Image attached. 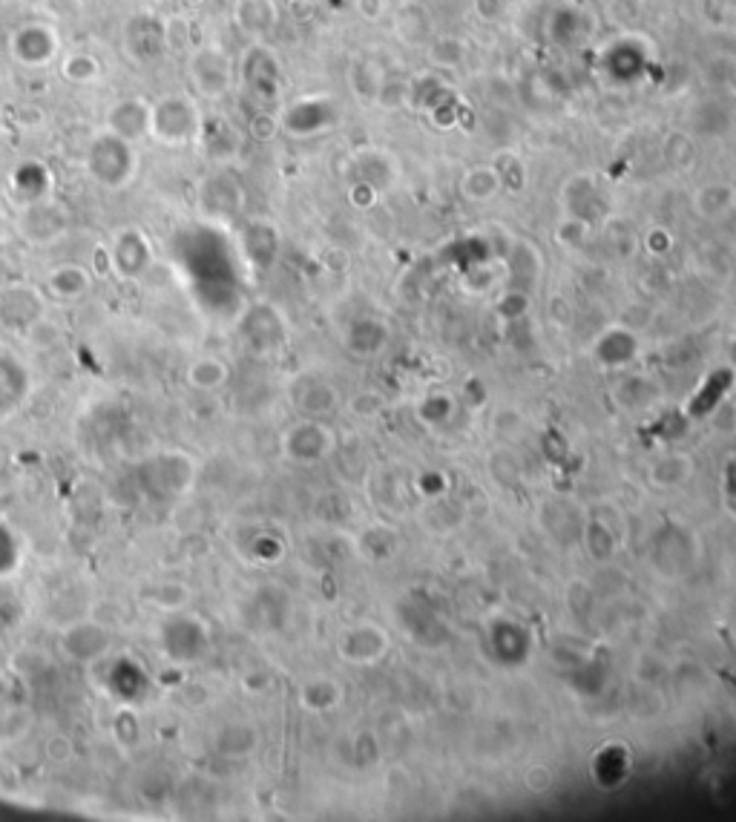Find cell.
Instances as JSON below:
<instances>
[{"label":"cell","mask_w":736,"mask_h":822,"mask_svg":"<svg viewBox=\"0 0 736 822\" xmlns=\"http://www.w3.org/2000/svg\"><path fill=\"white\" fill-rule=\"evenodd\" d=\"M110 133L127 138V141H136L138 136L150 133V107L138 98L115 104L113 113H110Z\"/></svg>","instance_id":"5b68a950"},{"label":"cell","mask_w":736,"mask_h":822,"mask_svg":"<svg viewBox=\"0 0 736 822\" xmlns=\"http://www.w3.org/2000/svg\"><path fill=\"white\" fill-rule=\"evenodd\" d=\"M228 380V368L222 366L216 357H202V360H193L187 368V383L193 389L213 391L219 389L222 383Z\"/></svg>","instance_id":"52a82bcc"},{"label":"cell","mask_w":736,"mask_h":822,"mask_svg":"<svg viewBox=\"0 0 736 822\" xmlns=\"http://www.w3.org/2000/svg\"><path fill=\"white\" fill-rule=\"evenodd\" d=\"M190 84L205 98H222L233 81V64L222 46H202L190 55Z\"/></svg>","instance_id":"7a4b0ae2"},{"label":"cell","mask_w":736,"mask_h":822,"mask_svg":"<svg viewBox=\"0 0 736 822\" xmlns=\"http://www.w3.org/2000/svg\"><path fill=\"white\" fill-rule=\"evenodd\" d=\"M49 294L58 299H78L90 288V274L81 265H58L46 276Z\"/></svg>","instance_id":"8992f818"},{"label":"cell","mask_w":736,"mask_h":822,"mask_svg":"<svg viewBox=\"0 0 736 822\" xmlns=\"http://www.w3.org/2000/svg\"><path fill=\"white\" fill-rule=\"evenodd\" d=\"M61 72H64V78H67L69 84L84 87V84H90L92 78L98 75V58H92V55H87V52L67 55V58H64V64H61Z\"/></svg>","instance_id":"ba28073f"},{"label":"cell","mask_w":736,"mask_h":822,"mask_svg":"<svg viewBox=\"0 0 736 822\" xmlns=\"http://www.w3.org/2000/svg\"><path fill=\"white\" fill-rule=\"evenodd\" d=\"M202 113L190 95H167L150 107V133L164 144H187L199 136Z\"/></svg>","instance_id":"6da1fadb"},{"label":"cell","mask_w":736,"mask_h":822,"mask_svg":"<svg viewBox=\"0 0 736 822\" xmlns=\"http://www.w3.org/2000/svg\"><path fill=\"white\" fill-rule=\"evenodd\" d=\"M150 265V245L144 233L121 230L113 242V268L121 276H138Z\"/></svg>","instance_id":"277c9868"},{"label":"cell","mask_w":736,"mask_h":822,"mask_svg":"<svg viewBox=\"0 0 736 822\" xmlns=\"http://www.w3.org/2000/svg\"><path fill=\"white\" fill-rule=\"evenodd\" d=\"M55 46H58V41L49 29L26 26V29H18L15 38H12V55L21 61L23 67H44L46 61L52 58Z\"/></svg>","instance_id":"3957f363"}]
</instances>
